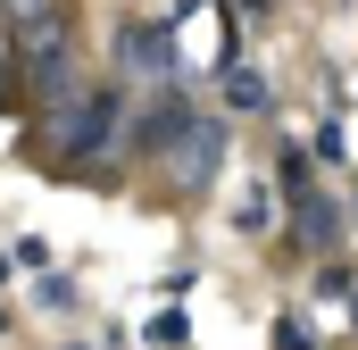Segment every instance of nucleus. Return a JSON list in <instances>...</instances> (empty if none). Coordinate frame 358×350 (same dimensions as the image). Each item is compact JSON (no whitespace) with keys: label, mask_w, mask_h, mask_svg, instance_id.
<instances>
[{"label":"nucleus","mask_w":358,"mask_h":350,"mask_svg":"<svg viewBox=\"0 0 358 350\" xmlns=\"http://www.w3.org/2000/svg\"><path fill=\"white\" fill-rule=\"evenodd\" d=\"M117 134V92H76L59 117H50V150L59 159H100Z\"/></svg>","instance_id":"f257e3e1"},{"label":"nucleus","mask_w":358,"mask_h":350,"mask_svg":"<svg viewBox=\"0 0 358 350\" xmlns=\"http://www.w3.org/2000/svg\"><path fill=\"white\" fill-rule=\"evenodd\" d=\"M117 67L142 76V84H167L176 76V34L167 25H117Z\"/></svg>","instance_id":"f03ea898"},{"label":"nucleus","mask_w":358,"mask_h":350,"mask_svg":"<svg viewBox=\"0 0 358 350\" xmlns=\"http://www.w3.org/2000/svg\"><path fill=\"white\" fill-rule=\"evenodd\" d=\"M167 167H176V183H217V167H225V125L217 117H192V134H183L176 150H167Z\"/></svg>","instance_id":"7ed1b4c3"},{"label":"nucleus","mask_w":358,"mask_h":350,"mask_svg":"<svg viewBox=\"0 0 358 350\" xmlns=\"http://www.w3.org/2000/svg\"><path fill=\"white\" fill-rule=\"evenodd\" d=\"M183 134H192V100H150L134 125V150H176Z\"/></svg>","instance_id":"20e7f679"},{"label":"nucleus","mask_w":358,"mask_h":350,"mask_svg":"<svg viewBox=\"0 0 358 350\" xmlns=\"http://www.w3.org/2000/svg\"><path fill=\"white\" fill-rule=\"evenodd\" d=\"M334 242H342V209L300 192V251H334Z\"/></svg>","instance_id":"39448f33"},{"label":"nucleus","mask_w":358,"mask_h":350,"mask_svg":"<svg viewBox=\"0 0 358 350\" xmlns=\"http://www.w3.org/2000/svg\"><path fill=\"white\" fill-rule=\"evenodd\" d=\"M225 100H234V108H250V117H267V108H275L267 76H259V67H242V59L225 67Z\"/></svg>","instance_id":"423d86ee"},{"label":"nucleus","mask_w":358,"mask_h":350,"mask_svg":"<svg viewBox=\"0 0 358 350\" xmlns=\"http://www.w3.org/2000/svg\"><path fill=\"white\" fill-rule=\"evenodd\" d=\"M267 225H275V192H267V183H250V192L234 200V234H250V242H259Z\"/></svg>","instance_id":"0eeeda50"},{"label":"nucleus","mask_w":358,"mask_h":350,"mask_svg":"<svg viewBox=\"0 0 358 350\" xmlns=\"http://www.w3.org/2000/svg\"><path fill=\"white\" fill-rule=\"evenodd\" d=\"M317 159H325V167H342V159H350V142H342V125H334V117L317 125Z\"/></svg>","instance_id":"6e6552de"},{"label":"nucleus","mask_w":358,"mask_h":350,"mask_svg":"<svg viewBox=\"0 0 358 350\" xmlns=\"http://www.w3.org/2000/svg\"><path fill=\"white\" fill-rule=\"evenodd\" d=\"M17 267H34V275H50V242H42V234H25V242H17Z\"/></svg>","instance_id":"1a4fd4ad"},{"label":"nucleus","mask_w":358,"mask_h":350,"mask_svg":"<svg viewBox=\"0 0 358 350\" xmlns=\"http://www.w3.org/2000/svg\"><path fill=\"white\" fill-rule=\"evenodd\" d=\"M42 309H76V284L67 275H42Z\"/></svg>","instance_id":"9d476101"},{"label":"nucleus","mask_w":358,"mask_h":350,"mask_svg":"<svg viewBox=\"0 0 358 350\" xmlns=\"http://www.w3.org/2000/svg\"><path fill=\"white\" fill-rule=\"evenodd\" d=\"M275 350H308V317H283L275 326Z\"/></svg>","instance_id":"9b49d317"},{"label":"nucleus","mask_w":358,"mask_h":350,"mask_svg":"<svg viewBox=\"0 0 358 350\" xmlns=\"http://www.w3.org/2000/svg\"><path fill=\"white\" fill-rule=\"evenodd\" d=\"M0 334H8V309H0Z\"/></svg>","instance_id":"f8f14e48"}]
</instances>
